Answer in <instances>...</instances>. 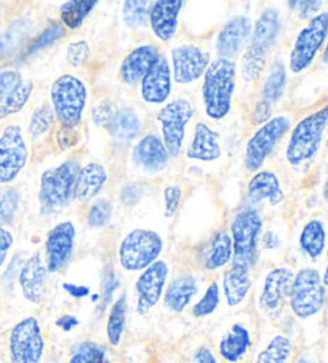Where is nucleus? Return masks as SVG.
Segmentation results:
<instances>
[{"label":"nucleus","mask_w":328,"mask_h":363,"mask_svg":"<svg viewBox=\"0 0 328 363\" xmlns=\"http://www.w3.org/2000/svg\"><path fill=\"white\" fill-rule=\"evenodd\" d=\"M327 131H328V127H327ZM327 149H328V136H327Z\"/></svg>","instance_id":"338daca9"},{"label":"nucleus","mask_w":328,"mask_h":363,"mask_svg":"<svg viewBox=\"0 0 328 363\" xmlns=\"http://www.w3.org/2000/svg\"><path fill=\"white\" fill-rule=\"evenodd\" d=\"M168 264L165 261L157 259L154 264L144 269L136 280V312L146 314L154 306L160 301L163 286L167 284Z\"/></svg>","instance_id":"2eb2a0df"},{"label":"nucleus","mask_w":328,"mask_h":363,"mask_svg":"<svg viewBox=\"0 0 328 363\" xmlns=\"http://www.w3.org/2000/svg\"><path fill=\"white\" fill-rule=\"evenodd\" d=\"M80 172L77 159H67L42 173L39 205L42 216H56L74 200Z\"/></svg>","instance_id":"f03ea898"},{"label":"nucleus","mask_w":328,"mask_h":363,"mask_svg":"<svg viewBox=\"0 0 328 363\" xmlns=\"http://www.w3.org/2000/svg\"><path fill=\"white\" fill-rule=\"evenodd\" d=\"M324 55H322V61L328 65V35H327V40H325V45H324Z\"/></svg>","instance_id":"680f3d73"},{"label":"nucleus","mask_w":328,"mask_h":363,"mask_svg":"<svg viewBox=\"0 0 328 363\" xmlns=\"http://www.w3.org/2000/svg\"><path fill=\"white\" fill-rule=\"evenodd\" d=\"M292 127V121L287 116H275L266 123L260 125L245 144L244 165L247 172L256 173L261 170L264 162L273 154L274 147Z\"/></svg>","instance_id":"6e6552de"},{"label":"nucleus","mask_w":328,"mask_h":363,"mask_svg":"<svg viewBox=\"0 0 328 363\" xmlns=\"http://www.w3.org/2000/svg\"><path fill=\"white\" fill-rule=\"evenodd\" d=\"M322 284H324V286H328V250H327V271L324 274V277H322Z\"/></svg>","instance_id":"e2e57ef3"},{"label":"nucleus","mask_w":328,"mask_h":363,"mask_svg":"<svg viewBox=\"0 0 328 363\" xmlns=\"http://www.w3.org/2000/svg\"><path fill=\"white\" fill-rule=\"evenodd\" d=\"M290 308L298 318H311L319 314L325 303V290L320 274L306 267L295 275L290 286Z\"/></svg>","instance_id":"9d476101"},{"label":"nucleus","mask_w":328,"mask_h":363,"mask_svg":"<svg viewBox=\"0 0 328 363\" xmlns=\"http://www.w3.org/2000/svg\"><path fill=\"white\" fill-rule=\"evenodd\" d=\"M210 56L194 43H182L172 50V77L176 85H189L204 77Z\"/></svg>","instance_id":"ddd939ff"},{"label":"nucleus","mask_w":328,"mask_h":363,"mask_svg":"<svg viewBox=\"0 0 328 363\" xmlns=\"http://www.w3.org/2000/svg\"><path fill=\"white\" fill-rule=\"evenodd\" d=\"M153 2L148 0H127L122 4V18L129 29H141L149 24V7Z\"/></svg>","instance_id":"e433bc0d"},{"label":"nucleus","mask_w":328,"mask_h":363,"mask_svg":"<svg viewBox=\"0 0 328 363\" xmlns=\"http://www.w3.org/2000/svg\"><path fill=\"white\" fill-rule=\"evenodd\" d=\"M322 194H324V199L328 202V177H327L325 183H324V191H322Z\"/></svg>","instance_id":"0e129e2a"},{"label":"nucleus","mask_w":328,"mask_h":363,"mask_svg":"<svg viewBox=\"0 0 328 363\" xmlns=\"http://www.w3.org/2000/svg\"><path fill=\"white\" fill-rule=\"evenodd\" d=\"M56 325H58L61 330L71 331L74 327H77L79 320L75 317H72V315H61L58 320H56Z\"/></svg>","instance_id":"bf43d9fd"},{"label":"nucleus","mask_w":328,"mask_h":363,"mask_svg":"<svg viewBox=\"0 0 328 363\" xmlns=\"http://www.w3.org/2000/svg\"><path fill=\"white\" fill-rule=\"evenodd\" d=\"M75 234L77 233L71 221H61L48 230L45 239V266L48 274L60 272L72 258Z\"/></svg>","instance_id":"4468645a"},{"label":"nucleus","mask_w":328,"mask_h":363,"mask_svg":"<svg viewBox=\"0 0 328 363\" xmlns=\"http://www.w3.org/2000/svg\"><path fill=\"white\" fill-rule=\"evenodd\" d=\"M65 290L69 293V295L74 298H84L88 295V288L85 286H79V285H71V284H65Z\"/></svg>","instance_id":"052dcab7"},{"label":"nucleus","mask_w":328,"mask_h":363,"mask_svg":"<svg viewBox=\"0 0 328 363\" xmlns=\"http://www.w3.org/2000/svg\"><path fill=\"white\" fill-rule=\"evenodd\" d=\"M194 360L197 363H218V360L214 359V355L212 354V350L207 347H200L195 350Z\"/></svg>","instance_id":"4d7b16f0"},{"label":"nucleus","mask_w":328,"mask_h":363,"mask_svg":"<svg viewBox=\"0 0 328 363\" xmlns=\"http://www.w3.org/2000/svg\"><path fill=\"white\" fill-rule=\"evenodd\" d=\"M181 0H157L149 7V26L154 35L162 42L172 40L178 29L180 13L182 10Z\"/></svg>","instance_id":"aec40b11"},{"label":"nucleus","mask_w":328,"mask_h":363,"mask_svg":"<svg viewBox=\"0 0 328 363\" xmlns=\"http://www.w3.org/2000/svg\"><path fill=\"white\" fill-rule=\"evenodd\" d=\"M117 285H119V281H117L116 274H114V271H111L109 274L106 275L104 280H103V288H104V291H103V299H104V301H103V308H106V306L111 303L112 293L116 291Z\"/></svg>","instance_id":"6e6d98bb"},{"label":"nucleus","mask_w":328,"mask_h":363,"mask_svg":"<svg viewBox=\"0 0 328 363\" xmlns=\"http://www.w3.org/2000/svg\"><path fill=\"white\" fill-rule=\"evenodd\" d=\"M11 247H13V234L9 229L0 228V267L7 261Z\"/></svg>","instance_id":"5fc2aeb1"},{"label":"nucleus","mask_w":328,"mask_h":363,"mask_svg":"<svg viewBox=\"0 0 328 363\" xmlns=\"http://www.w3.org/2000/svg\"><path fill=\"white\" fill-rule=\"evenodd\" d=\"M11 363H40L43 355V336L35 317L23 318L10 333Z\"/></svg>","instance_id":"f8f14e48"},{"label":"nucleus","mask_w":328,"mask_h":363,"mask_svg":"<svg viewBox=\"0 0 328 363\" xmlns=\"http://www.w3.org/2000/svg\"><path fill=\"white\" fill-rule=\"evenodd\" d=\"M162 53L157 45L153 43H143L138 45L121 62V79L125 85L136 86L141 84V80L146 77V74L153 69L159 60Z\"/></svg>","instance_id":"a211bd4d"},{"label":"nucleus","mask_w":328,"mask_h":363,"mask_svg":"<svg viewBox=\"0 0 328 363\" xmlns=\"http://www.w3.org/2000/svg\"><path fill=\"white\" fill-rule=\"evenodd\" d=\"M328 127V104L306 116L295 125L285 147V159L292 167H300L317 155Z\"/></svg>","instance_id":"7ed1b4c3"},{"label":"nucleus","mask_w":328,"mask_h":363,"mask_svg":"<svg viewBox=\"0 0 328 363\" xmlns=\"http://www.w3.org/2000/svg\"><path fill=\"white\" fill-rule=\"evenodd\" d=\"M194 117V106L186 98H176L163 104L155 116L162 141L172 157H180L185 151L186 128Z\"/></svg>","instance_id":"0eeeda50"},{"label":"nucleus","mask_w":328,"mask_h":363,"mask_svg":"<svg viewBox=\"0 0 328 363\" xmlns=\"http://www.w3.org/2000/svg\"><path fill=\"white\" fill-rule=\"evenodd\" d=\"M251 288V279H250V271L244 267H236L232 266L228 272L224 274L223 277V290L226 301L231 306V308H236V306L242 304L245 298L248 296Z\"/></svg>","instance_id":"2f4dec72"},{"label":"nucleus","mask_w":328,"mask_h":363,"mask_svg":"<svg viewBox=\"0 0 328 363\" xmlns=\"http://www.w3.org/2000/svg\"><path fill=\"white\" fill-rule=\"evenodd\" d=\"M55 114H53V109L50 108L48 104H43L40 108H37L33 116H31V121H29V135L31 138H40L45 133H48L50 128H52V125L55 123Z\"/></svg>","instance_id":"37998d69"},{"label":"nucleus","mask_w":328,"mask_h":363,"mask_svg":"<svg viewBox=\"0 0 328 363\" xmlns=\"http://www.w3.org/2000/svg\"><path fill=\"white\" fill-rule=\"evenodd\" d=\"M182 200V189L178 184H168L163 189V210H165V218H173L176 211L180 210Z\"/></svg>","instance_id":"49530a36"},{"label":"nucleus","mask_w":328,"mask_h":363,"mask_svg":"<svg viewBox=\"0 0 328 363\" xmlns=\"http://www.w3.org/2000/svg\"><path fill=\"white\" fill-rule=\"evenodd\" d=\"M172 79L170 62L165 56H162L159 62L141 80L140 86L143 101L151 106L165 104L170 95H172Z\"/></svg>","instance_id":"6ab92c4d"},{"label":"nucleus","mask_w":328,"mask_h":363,"mask_svg":"<svg viewBox=\"0 0 328 363\" xmlns=\"http://www.w3.org/2000/svg\"><path fill=\"white\" fill-rule=\"evenodd\" d=\"M107 131L114 146L125 147L133 143L143 130V118L133 108L117 109L111 123L107 125Z\"/></svg>","instance_id":"bb28decb"},{"label":"nucleus","mask_w":328,"mask_h":363,"mask_svg":"<svg viewBox=\"0 0 328 363\" xmlns=\"http://www.w3.org/2000/svg\"><path fill=\"white\" fill-rule=\"evenodd\" d=\"M283 199H285V194L275 173L260 170L250 178L247 191H245V200L250 205L268 202L270 206H275L280 205Z\"/></svg>","instance_id":"5701e85b"},{"label":"nucleus","mask_w":328,"mask_h":363,"mask_svg":"<svg viewBox=\"0 0 328 363\" xmlns=\"http://www.w3.org/2000/svg\"><path fill=\"white\" fill-rule=\"evenodd\" d=\"M232 261V239L231 234L226 230H218L204 245L199 252V262L200 266L208 272L219 271L228 262Z\"/></svg>","instance_id":"393cba45"},{"label":"nucleus","mask_w":328,"mask_h":363,"mask_svg":"<svg viewBox=\"0 0 328 363\" xmlns=\"http://www.w3.org/2000/svg\"><path fill=\"white\" fill-rule=\"evenodd\" d=\"M199 291V281L192 274H185L180 275V277L173 279L170 281L165 295H163V303H165V308L172 312H180L185 311L189 303L192 301L194 296L197 295Z\"/></svg>","instance_id":"c85d7f7f"},{"label":"nucleus","mask_w":328,"mask_h":363,"mask_svg":"<svg viewBox=\"0 0 328 363\" xmlns=\"http://www.w3.org/2000/svg\"><path fill=\"white\" fill-rule=\"evenodd\" d=\"M327 245V233L324 223L319 220H311L305 224L300 234V247L302 253L311 259H317L324 253Z\"/></svg>","instance_id":"473e14b6"},{"label":"nucleus","mask_w":328,"mask_h":363,"mask_svg":"<svg viewBox=\"0 0 328 363\" xmlns=\"http://www.w3.org/2000/svg\"><path fill=\"white\" fill-rule=\"evenodd\" d=\"M282 30V15L280 11L274 7H268L261 11L255 21L253 30H251V37L248 45L250 48L261 52L264 55L269 53V50L275 45L279 40Z\"/></svg>","instance_id":"4be33fe9"},{"label":"nucleus","mask_w":328,"mask_h":363,"mask_svg":"<svg viewBox=\"0 0 328 363\" xmlns=\"http://www.w3.org/2000/svg\"><path fill=\"white\" fill-rule=\"evenodd\" d=\"M251 30H253V23L245 15L232 16L228 23H224L214 42L218 58L232 60L241 55L250 42Z\"/></svg>","instance_id":"dca6fc26"},{"label":"nucleus","mask_w":328,"mask_h":363,"mask_svg":"<svg viewBox=\"0 0 328 363\" xmlns=\"http://www.w3.org/2000/svg\"><path fill=\"white\" fill-rule=\"evenodd\" d=\"M163 250L162 237L151 229L138 228L124 237L119 247V262L129 272H138L154 264Z\"/></svg>","instance_id":"423d86ee"},{"label":"nucleus","mask_w":328,"mask_h":363,"mask_svg":"<svg viewBox=\"0 0 328 363\" xmlns=\"http://www.w3.org/2000/svg\"><path fill=\"white\" fill-rule=\"evenodd\" d=\"M218 306H219V286L217 281H213V284L208 285L205 295L202 296L200 301L192 308V315L197 318L207 317L213 314V312L218 309Z\"/></svg>","instance_id":"a18cd8bd"},{"label":"nucleus","mask_w":328,"mask_h":363,"mask_svg":"<svg viewBox=\"0 0 328 363\" xmlns=\"http://www.w3.org/2000/svg\"><path fill=\"white\" fill-rule=\"evenodd\" d=\"M107 183V170L99 162H88L80 167L77 184H75L74 199L80 203L92 202L98 194L104 189Z\"/></svg>","instance_id":"cd10ccee"},{"label":"nucleus","mask_w":328,"mask_h":363,"mask_svg":"<svg viewBox=\"0 0 328 363\" xmlns=\"http://www.w3.org/2000/svg\"><path fill=\"white\" fill-rule=\"evenodd\" d=\"M292 341L287 336L277 335L270 340L266 349L261 350L256 363H288L290 357H292Z\"/></svg>","instance_id":"4c0bfd02"},{"label":"nucleus","mask_w":328,"mask_h":363,"mask_svg":"<svg viewBox=\"0 0 328 363\" xmlns=\"http://www.w3.org/2000/svg\"><path fill=\"white\" fill-rule=\"evenodd\" d=\"M55 363H56V362H55Z\"/></svg>","instance_id":"774afa93"},{"label":"nucleus","mask_w":328,"mask_h":363,"mask_svg":"<svg viewBox=\"0 0 328 363\" xmlns=\"http://www.w3.org/2000/svg\"><path fill=\"white\" fill-rule=\"evenodd\" d=\"M65 26L60 21L50 23L48 26L42 30V33L35 37V39L28 43L26 48H24L23 56L28 58V56H33L34 53L40 52V50L55 45L56 42H60L62 37H65Z\"/></svg>","instance_id":"58836bf2"},{"label":"nucleus","mask_w":328,"mask_h":363,"mask_svg":"<svg viewBox=\"0 0 328 363\" xmlns=\"http://www.w3.org/2000/svg\"><path fill=\"white\" fill-rule=\"evenodd\" d=\"M88 56H90V47H88V43L85 40L71 42L66 48V60L69 65L74 67L84 66Z\"/></svg>","instance_id":"de8ad7c7"},{"label":"nucleus","mask_w":328,"mask_h":363,"mask_svg":"<svg viewBox=\"0 0 328 363\" xmlns=\"http://www.w3.org/2000/svg\"><path fill=\"white\" fill-rule=\"evenodd\" d=\"M288 7L295 11H298L301 20L309 21L311 18L319 15L320 9L324 7V2H320V0H305V2H302V0H298V2H296V0H293V2H288Z\"/></svg>","instance_id":"8fccbe9b"},{"label":"nucleus","mask_w":328,"mask_h":363,"mask_svg":"<svg viewBox=\"0 0 328 363\" xmlns=\"http://www.w3.org/2000/svg\"><path fill=\"white\" fill-rule=\"evenodd\" d=\"M29 151L20 125L11 123L0 135V184H10L28 164Z\"/></svg>","instance_id":"9b49d317"},{"label":"nucleus","mask_w":328,"mask_h":363,"mask_svg":"<svg viewBox=\"0 0 328 363\" xmlns=\"http://www.w3.org/2000/svg\"><path fill=\"white\" fill-rule=\"evenodd\" d=\"M287 89V69L280 60H275L269 67L268 77L258 95V103L274 109V106L280 101Z\"/></svg>","instance_id":"c756f323"},{"label":"nucleus","mask_w":328,"mask_h":363,"mask_svg":"<svg viewBox=\"0 0 328 363\" xmlns=\"http://www.w3.org/2000/svg\"><path fill=\"white\" fill-rule=\"evenodd\" d=\"M170 152L162 138L154 133L144 135L131 149V164L143 173L155 174L165 170L170 164Z\"/></svg>","instance_id":"f3484780"},{"label":"nucleus","mask_w":328,"mask_h":363,"mask_svg":"<svg viewBox=\"0 0 328 363\" xmlns=\"http://www.w3.org/2000/svg\"><path fill=\"white\" fill-rule=\"evenodd\" d=\"M251 346L250 331L241 323L232 325L229 333L223 336L219 341V354L229 363H237L244 359Z\"/></svg>","instance_id":"7c9ffc66"},{"label":"nucleus","mask_w":328,"mask_h":363,"mask_svg":"<svg viewBox=\"0 0 328 363\" xmlns=\"http://www.w3.org/2000/svg\"><path fill=\"white\" fill-rule=\"evenodd\" d=\"M186 157L199 162H214L222 157L218 131H214L204 122L195 125L194 136L186 149Z\"/></svg>","instance_id":"a878e982"},{"label":"nucleus","mask_w":328,"mask_h":363,"mask_svg":"<svg viewBox=\"0 0 328 363\" xmlns=\"http://www.w3.org/2000/svg\"><path fill=\"white\" fill-rule=\"evenodd\" d=\"M127 309H129L127 296L122 295L114 304H112V308L109 311L106 333H107V340H109L112 346H119L122 341L125 323H127Z\"/></svg>","instance_id":"c9c22d12"},{"label":"nucleus","mask_w":328,"mask_h":363,"mask_svg":"<svg viewBox=\"0 0 328 363\" xmlns=\"http://www.w3.org/2000/svg\"><path fill=\"white\" fill-rule=\"evenodd\" d=\"M112 210L114 208H112V203L109 199H106V197L97 199L87 211V224L93 229L104 228L111 220Z\"/></svg>","instance_id":"c03bdc74"},{"label":"nucleus","mask_w":328,"mask_h":363,"mask_svg":"<svg viewBox=\"0 0 328 363\" xmlns=\"http://www.w3.org/2000/svg\"><path fill=\"white\" fill-rule=\"evenodd\" d=\"M97 5V0H71V2L62 4L60 9V23L71 30L79 29Z\"/></svg>","instance_id":"f704fd0d"},{"label":"nucleus","mask_w":328,"mask_h":363,"mask_svg":"<svg viewBox=\"0 0 328 363\" xmlns=\"http://www.w3.org/2000/svg\"><path fill=\"white\" fill-rule=\"evenodd\" d=\"M79 138H80V135L77 130L72 127H61L60 125V128L55 131L53 140H55L56 146H58L61 151H67V149H72L77 146Z\"/></svg>","instance_id":"09e8293b"},{"label":"nucleus","mask_w":328,"mask_h":363,"mask_svg":"<svg viewBox=\"0 0 328 363\" xmlns=\"http://www.w3.org/2000/svg\"><path fill=\"white\" fill-rule=\"evenodd\" d=\"M295 274L288 267H275L264 279L260 295V308L264 312L280 309L283 299L288 296Z\"/></svg>","instance_id":"b1692460"},{"label":"nucleus","mask_w":328,"mask_h":363,"mask_svg":"<svg viewBox=\"0 0 328 363\" xmlns=\"http://www.w3.org/2000/svg\"><path fill=\"white\" fill-rule=\"evenodd\" d=\"M266 58L268 55L256 52V50L250 47L245 48L242 58V79L245 84L256 82L260 79L264 67H266Z\"/></svg>","instance_id":"a19ab883"},{"label":"nucleus","mask_w":328,"mask_h":363,"mask_svg":"<svg viewBox=\"0 0 328 363\" xmlns=\"http://www.w3.org/2000/svg\"><path fill=\"white\" fill-rule=\"evenodd\" d=\"M296 363H315L312 359H307V357H301V359Z\"/></svg>","instance_id":"69168bd1"},{"label":"nucleus","mask_w":328,"mask_h":363,"mask_svg":"<svg viewBox=\"0 0 328 363\" xmlns=\"http://www.w3.org/2000/svg\"><path fill=\"white\" fill-rule=\"evenodd\" d=\"M237 65L234 60L210 61L202 80V103L210 121H223L232 109L236 91Z\"/></svg>","instance_id":"f257e3e1"},{"label":"nucleus","mask_w":328,"mask_h":363,"mask_svg":"<svg viewBox=\"0 0 328 363\" xmlns=\"http://www.w3.org/2000/svg\"><path fill=\"white\" fill-rule=\"evenodd\" d=\"M261 230L263 220L255 208H245L236 213L231 221L232 266L250 271L256 264Z\"/></svg>","instance_id":"39448f33"},{"label":"nucleus","mask_w":328,"mask_h":363,"mask_svg":"<svg viewBox=\"0 0 328 363\" xmlns=\"http://www.w3.org/2000/svg\"><path fill=\"white\" fill-rule=\"evenodd\" d=\"M67 363H109V357L103 346L93 341H85L72 347L71 359Z\"/></svg>","instance_id":"ea45409f"},{"label":"nucleus","mask_w":328,"mask_h":363,"mask_svg":"<svg viewBox=\"0 0 328 363\" xmlns=\"http://www.w3.org/2000/svg\"><path fill=\"white\" fill-rule=\"evenodd\" d=\"M21 197L20 192L13 187H2L0 189V228L9 226L15 221L20 211Z\"/></svg>","instance_id":"79ce46f5"},{"label":"nucleus","mask_w":328,"mask_h":363,"mask_svg":"<svg viewBox=\"0 0 328 363\" xmlns=\"http://www.w3.org/2000/svg\"><path fill=\"white\" fill-rule=\"evenodd\" d=\"M263 247L266 250H275L280 247V239L279 235L274 234L273 230H268L266 234L263 235Z\"/></svg>","instance_id":"13d9d810"},{"label":"nucleus","mask_w":328,"mask_h":363,"mask_svg":"<svg viewBox=\"0 0 328 363\" xmlns=\"http://www.w3.org/2000/svg\"><path fill=\"white\" fill-rule=\"evenodd\" d=\"M33 91L34 84L31 80H21L20 84L15 85L7 95L0 99V121L23 111L24 106L28 104L31 95H33Z\"/></svg>","instance_id":"72a5a7b5"},{"label":"nucleus","mask_w":328,"mask_h":363,"mask_svg":"<svg viewBox=\"0 0 328 363\" xmlns=\"http://www.w3.org/2000/svg\"><path fill=\"white\" fill-rule=\"evenodd\" d=\"M47 279L48 271L45 261L42 259V253L35 252L31 258L24 262L20 271V285L23 296L29 303L39 304L45 298L47 293Z\"/></svg>","instance_id":"412c9836"},{"label":"nucleus","mask_w":328,"mask_h":363,"mask_svg":"<svg viewBox=\"0 0 328 363\" xmlns=\"http://www.w3.org/2000/svg\"><path fill=\"white\" fill-rule=\"evenodd\" d=\"M87 99V85L74 74H62L50 89L53 114L61 127H77L84 117Z\"/></svg>","instance_id":"20e7f679"},{"label":"nucleus","mask_w":328,"mask_h":363,"mask_svg":"<svg viewBox=\"0 0 328 363\" xmlns=\"http://www.w3.org/2000/svg\"><path fill=\"white\" fill-rule=\"evenodd\" d=\"M328 35V11H320L311 18L307 24L296 35L292 52H290L288 67L293 74H301L312 65L315 56L325 45Z\"/></svg>","instance_id":"1a4fd4ad"},{"label":"nucleus","mask_w":328,"mask_h":363,"mask_svg":"<svg viewBox=\"0 0 328 363\" xmlns=\"http://www.w3.org/2000/svg\"><path fill=\"white\" fill-rule=\"evenodd\" d=\"M114 114H116L114 106H112L109 101H103V103H99L98 106H94V108H93L92 121H93L94 125H98V127L107 128V125L111 123Z\"/></svg>","instance_id":"603ef678"},{"label":"nucleus","mask_w":328,"mask_h":363,"mask_svg":"<svg viewBox=\"0 0 328 363\" xmlns=\"http://www.w3.org/2000/svg\"><path fill=\"white\" fill-rule=\"evenodd\" d=\"M144 196V187L138 183H129L124 184V187L119 192V200L125 206L136 205Z\"/></svg>","instance_id":"3c124183"},{"label":"nucleus","mask_w":328,"mask_h":363,"mask_svg":"<svg viewBox=\"0 0 328 363\" xmlns=\"http://www.w3.org/2000/svg\"><path fill=\"white\" fill-rule=\"evenodd\" d=\"M21 80V72L15 71V69H4V71H0V99L7 95L15 85L20 84Z\"/></svg>","instance_id":"864d4df0"}]
</instances>
